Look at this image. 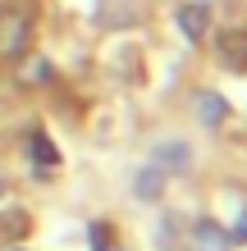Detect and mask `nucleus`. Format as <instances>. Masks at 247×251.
<instances>
[{
	"mask_svg": "<svg viewBox=\"0 0 247 251\" xmlns=\"http://www.w3.org/2000/svg\"><path fill=\"white\" fill-rule=\"evenodd\" d=\"M165 183H169L165 174L156 169V165H147V169L137 174V197H142V201H161V192H165Z\"/></svg>",
	"mask_w": 247,
	"mask_h": 251,
	"instance_id": "7",
	"label": "nucleus"
},
{
	"mask_svg": "<svg viewBox=\"0 0 247 251\" xmlns=\"http://www.w3.org/2000/svg\"><path fill=\"white\" fill-rule=\"evenodd\" d=\"M142 14H147V0H106V5H101V23L106 27L142 23Z\"/></svg>",
	"mask_w": 247,
	"mask_h": 251,
	"instance_id": "3",
	"label": "nucleus"
},
{
	"mask_svg": "<svg viewBox=\"0 0 247 251\" xmlns=\"http://www.w3.org/2000/svg\"><path fill=\"white\" fill-rule=\"evenodd\" d=\"M224 60L229 64H247V32H229L224 37Z\"/></svg>",
	"mask_w": 247,
	"mask_h": 251,
	"instance_id": "9",
	"label": "nucleus"
},
{
	"mask_svg": "<svg viewBox=\"0 0 247 251\" xmlns=\"http://www.w3.org/2000/svg\"><path fill=\"white\" fill-rule=\"evenodd\" d=\"M151 165L165 174V178H174V174H188V165H192V151H188V142H165L151 151Z\"/></svg>",
	"mask_w": 247,
	"mask_h": 251,
	"instance_id": "2",
	"label": "nucleus"
},
{
	"mask_svg": "<svg viewBox=\"0 0 247 251\" xmlns=\"http://www.w3.org/2000/svg\"><path fill=\"white\" fill-rule=\"evenodd\" d=\"M27 37H32V27H27L23 14H5V19H0V60L23 55L27 50Z\"/></svg>",
	"mask_w": 247,
	"mask_h": 251,
	"instance_id": "1",
	"label": "nucleus"
},
{
	"mask_svg": "<svg viewBox=\"0 0 247 251\" xmlns=\"http://www.w3.org/2000/svg\"><path fill=\"white\" fill-rule=\"evenodd\" d=\"M192 251H229V233L220 224H197L192 228Z\"/></svg>",
	"mask_w": 247,
	"mask_h": 251,
	"instance_id": "4",
	"label": "nucleus"
},
{
	"mask_svg": "<svg viewBox=\"0 0 247 251\" xmlns=\"http://www.w3.org/2000/svg\"><path fill=\"white\" fill-rule=\"evenodd\" d=\"M32 160H37V169H41V174L60 165V151L51 146V137H46V132H37V137H32Z\"/></svg>",
	"mask_w": 247,
	"mask_h": 251,
	"instance_id": "8",
	"label": "nucleus"
},
{
	"mask_svg": "<svg viewBox=\"0 0 247 251\" xmlns=\"http://www.w3.org/2000/svg\"><path fill=\"white\" fill-rule=\"evenodd\" d=\"M206 19H211V9H206V5H183V9H179V27H183L192 41L206 32Z\"/></svg>",
	"mask_w": 247,
	"mask_h": 251,
	"instance_id": "6",
	"label": "nucleus"
},
{
	"mask_svg": "<svg viewBox=\"0 0 247 251\" xmlns=\"http://www.w3.org/2000/svg\"><path fill=\"white\" fill-rule=\"evenodd\" d=\"M197 114H201V124H206V128H220L229 110H224V100L215 96V92H197Z\"/></svg>",
	"mask_w": 247,
	"mask_h": 251,
	"instance_id": "5",
	"label": "nucleus"
}]
</instances>
